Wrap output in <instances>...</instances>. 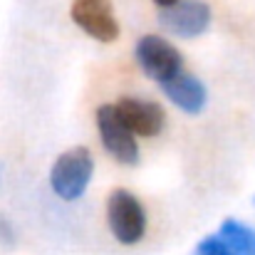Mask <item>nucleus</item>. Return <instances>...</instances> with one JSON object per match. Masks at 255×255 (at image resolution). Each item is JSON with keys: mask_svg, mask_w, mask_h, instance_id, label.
<instances>
[{"mask_svg": "<svg viewBox=\"0 0 255 255\" xmlns=\"http://www.w3.org/2000/svg\"><path fill=\"white\" fill-rule=\"evenodd\" d=\"M159 7H166V5H171V2H176V0H154Z\"/></svg>", "mask_w": 255, "mask_h": 255, "instance_id": "nucleus-12", "label": "nucleus"}, {"mask_svg": "<svg viewBox=\"0 0 255 255\" xmlns=\"http://www.w3.org/2000/svg\"><path fill=\"white\" fill-rule=\"evenodd\" d=\"M0 243H2V246H12V243H15L12 226H10V221L2 218V216H0Z\"/></svg>", "mask_w": 255, "mask_h": 255, "instance_id": "nucleus-11", "label": "nucleus"}, {"mask_svg": "<svg viewBox=\"0 0 255 255\" xmlns=\"http://www.w3.org/2000/svg\"><path fill=\"white\" fill-rule=\"evenodd\" d=\"M193 255H238L218 233L216 236H208V238H203L198 246H196V251Z\"/></svg>", "mask_w": 255, "mask_h": 255, "instance_id": "nucleus-10", "label": "nucleus"}, {"mask_svg": "<svg viewBox=\"0 0 255 255\" xmlns=\"http://www.w3.org/2000/svg\"><path fill=\"white\" fill-rule=\"evenodd\" d=\"M97 129L102 136V144L107 149V154L124 164V166H134L139 161V146H136V136L134 131L124 124V119L119 117L117 107L104 104L97 109Z\"/></svg>", "mask_w": 255, "mask_h": 255, "instance_id": "nucleus-3", "label": "nucleus"}, {"mask_svg": "<svg viewBox=\"0 0 255 255\" xmlns=\"http://www.w3.org/2000/svg\"><path fill=\"white\" fill-rule=\"evenodd\" d=\"M136 62L144 70L149 80H156L159 85L173 77L176 72L183 70V57L181 52L161 35H144L136 42Z\"/></svg>", "mask_w": 255, "mask_h": 255, "instance_id": "nucleus-4", "label": "nucleus"}, {"mask_svg": "<svg viewBox=\"0 0 255 255\" xmlns=\"http://www.w3.org/2000/svg\"><path fill=\"white\" fill-rule=\"evenodd\" d=\"M119 117L124 124L134 131V136H159L166 124V114L161 104L151 99H139V97H124L117 104Z\"/></svg>", "mask_w": 255, "mask_h": 255, "instance_id": "nucleus-7", "label": "nucleus"}, {"mask_svg": "<svg viewBox=\"0 0 255 255\" xmlns=\"http://www.w3.org/2000/svg\"><path fill=\"white\" fill-rule=\"evenodd\" d=\"M107 223L122 246H134L146 233V213L139 198L124 188L112 191L107 201Z\"/></svg>", "mask_w": 255, "mask_h": 255, "instance_id": "nucleus-2", "label": "nucleus"}, {"mask_svg": "<svg viewBox=\"0 0 255 255\" xmlns=\"http://www.w3.org/2000/svg\"><path fill=\"white\" fill-rule=\"evenodd\" d=\"M164 94L169 97V102L173 107H178L186 114H201L206 102H208V89L206 85L191 75V72H176L173 77H169L166 82H161Z\"/></svg>", "mask_w": 255, "mask_h": 255, "instance_id": "nucleus-8", "label": "nucleus"}, {"mask_svg": "<svg viewBox=\"0 0 255 255\" xmlns=\"http://www.w3.org/2000/svg\"><path fill=\"white\" fill-rule=\"evenodd\" d=\"M218 236L238 255H255V228H251V226H246L236 218H228L221 223Z\"/></svg>", "mask_w": 255, "mask_h": 255, "instance_id": "nucleus-9", "label": "nucleus"}, {"mask_svg": "<svg viewBox=\"0 0 255 255\" xmlns=\"http://www.w3.org/2000/svg\"><path fill=\"white\" fill-rule=\"evenodd\" d=\"M70 15L82 32L99 42H114L119 37V22L109 0H75Z\"/></svg>", "mask_w": 255, "mask_h": 255, "instance_id": "nucleus-6", "label": "nucleus"}, {"mask_svg": "<svg viewBox=\"0 0 255 255\" xmlns=\"http://www.w3.org/2000/svg\"><path fill=\"white\" fill-rule=\"evenodd\" d=\"M94 176V159L85 146H75L65 151L50 171V186L62 201L82 198Z\"/></svg>", "mask_w": 255, "mask_h": 255, "instance_id": "nucleus-1", "label": "nucleus"}, {"mask_svg": "<svg viewBox=\"0 0 255 255\" xmlns=\"http://www.w3.org/2000/svg\"><path fill=\"white\" fill-rule=\"evenodd\" d=\"M159 22L176 37H201L211 25V7L203 0H176L161 7Z\"/></svg>", "mask_w": 255, "mask_h": 255, "instance_id": "nucleus-5", "label": "nucleus"}]
</instances>
